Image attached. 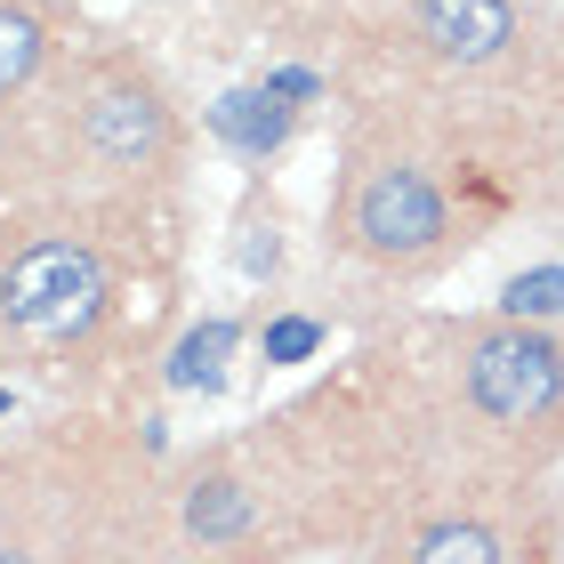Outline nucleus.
Here are the masks:
<instances>
[{"mask_svg":"<svg viewBox=\"0 0 564 564\" xmlns=\"http://www.w3.org/2000/svg\"><path fill=\"white\" fill-rule=\"evenodd\" d=\"M0 306L33 339H65V330H82L106 306V267H97L89 242H41L0 274Z\"/></svg>","mask_w":564,"mask_h":564,"instance_id":"f257e3e1","label":"nucleus"},{"mask_svg":"<svg viewBox=\"0 0 564 564\" xmlns=\"http://www.w3.org/2000/svg\"><path fill=\"white\" fill-rule=\"evenodd\" d=\"M468 395H476V412L500 420V427H541L564 403V355L541 330L508 323V330L468 347Z\"/></svg>","mask_w":564,"mask_h":564,"instance_id":"f03ea898","label":"nucleus"},{"mask_svg":"<svg viewBox=\"0 0 564 564\" xmlns=\"http://www.w3.org/2000/svg\"><path fill=\"white\" fill-rule=\"evenodd\" d=\"M82 145L113 170H153L170 153V106L145 73H106L82 97Z\"/></svg>","mask_w":564,"mask_h":564,"instance_id":"7ed1b4c3","label":"nucleus"},{"mask_svg":"<svg viewBox=\"0 0 564 564\" xmlns=\"http://www.w3.org/2000/svg\"><path fill=\"white\" fill-rule=\"evenodd\" d=\"M355 242L371 259H427L444 242V194L427 186L420 170H379L364 194H355Z\"/></svg>","mask_w":564,"mask_h":564,"instance_id":"20e7f679","label":"nucleus"},{"mask_svg":"<svg viewBox=\"0 0 564 564\" xmlns=\"http://www.w3.org/2000/svg\"><path fill=\"white\" fill-rule=\"evenodd\" d=\"M420 24H427L435 57H452V65H484L517 41V9L508 0H420Z\"/></svg>","mask_w":564,"mask_h":564,"instance_id":"39448f33","label":"nucleus"},{"mask_svg":"<svg viewBox=\"0 0 564 564\" xmlns=\"http://www.w3.org/2000/svg\"><path fill=\"white\" fill-rule=\"evenodd\" d=\"M41 57H48V24H41V9H33V0H0V97L33 82Z\"/></svg>","mask_w":564,"mask_h":564,"instance_id":"423d86ee","label":"nucleus"},{"mask_svg":"<svg viewBox=\"0 0 564 564\" xmlns=\"http://www.w3.org/2000/svg\"><path fill=\"white\" fill-rule=\"evenodd\" d=\"M210 121H218V138H235L242 153H267V145H282V130H291V106H282L274 89H235Z\"/></svg>","mask_w":564,"mask_h":564,"instance_id":"0eeeda50","label":"nucleus"},{"mask_svg":"<svg viewBox=\"0 0 564 564\" xmlns=\"http://www.w3.org/2000/svg\"><path fill=\"white\" fill-rule=\"evenodd\" d=\"M412 564H500V541L484 524H427Z\"/></svg>","mask_w":564,"mask_h":564,"instance_id":"6e6552de","label":"nucleus"},{"mask_svg":"<svg viewBox=\"0 0 564 564\" xmlns=\"http://www.w3.org/2000/svg\"><path fill=\"white\" fill-rule=\"evenodd\" d=\"M186 524L202 532V541H226V532H242V524H250V500L235 492V484H202L194 508H186Z\"/></svg>","mask_w":564,"mask_h":564,"instance_id":"1a4fd4ad","label":"nucleus"},{"mask_svg":"<svg viewBox=\"0 0 564 564\" xmlns=\"http://www.w3.org/2000/svg\"><path fill=\"white\" fill-rule=\"evenodd\" d=\"M541 315H564V267H541V274L508 282V323H541Z\"/></svg>","mask_w":564,"mask_h":564,"instance_id":"9d476101","label":"nucleus"},{"mask_svg":"<svg viewBox=\"0 0 564 564\" xmlns=\"http://www.w3.org/2000/svg\"><path fill=\"white\" fill-rule=\"evenodd\" d=\"M226 339H235L226 323L194 330V339H186V355H177V379H186V388H194V379H202V388H218V355H226Z\"/></svg>","mask_w":564,"mask_h":564,"instance_id":"9b49d317","label":"nucleus"},{"mask_svg":"<svg viewBox=\"0 0 564 564\" xmlns=\"http://www.w3.org/2000/svg\"><path fill=\"white\" fill-rule=\"evenodd\" d=\"M306 347H315V323H282L274 330V355H306Z\"/></svg>","mask_w":564,"mask_h":564,"instance_id":"f8f14e48","label":"nucleus"},{"mask_svg":"<svg viewBox=\"0 0 564 564\" xmlns=\"http://www.w3.org/2000/svg\"><path fill=\"white\" fill-rule=\"evenodd\" d=\"M0 564H33V556H0Z\"/></svg>","mask_w":564,"mask_h":564,"instance_id":"ddd939ff","label":"nucleus"}]
</instances>
